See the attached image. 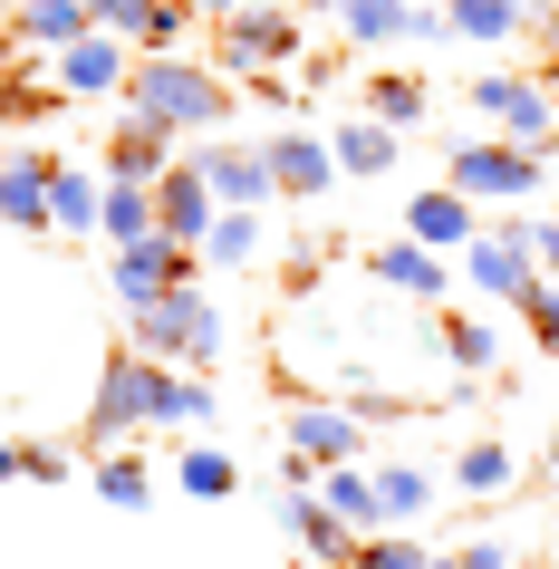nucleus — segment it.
<instances>
[{"label":"nucleus","mask_w":559,"mask_h":569,"mask_svg":"<svg viewBox=\"0 0 559 569\" xmlns=\"http://www.w3.org/2000/svg\"><path fill=\"white\" fill-rule=\"evenodd\" d=\"M0 20H10V0H0Z\"/></svg>","instance_id":"nucleus-45"},{"label":"nucleus","mask_w":559,"mask_h":569,"mask_svg":"<svg viewBox=\"0 0 559 569\" xmlns=\"http://www.w3.org/2000/svg\"><path fill=\"white\" fill-rule=\"evenodd\" d=\"M97 193H107V183H88L78 164H49V222H59V232H97Z\"/></svg>","instance_id":"nucleus-28"},{"label":"nucleus","mask_w":559,"mask_h":569,"mask_svg":"<svg viewBox=\"0 0 559 569\" xmlns=\"http://www.w3.org/2000/svg\"><path fill=\"white\" fill-rule=\"evenodd\" d=\"M319 502L338 511V521H357V531H377V473H357V463H328V473H319Z\"/></svg>","instance_id":"nucleus-27"},{"label":"nucleus","mask_w":559,"mask_h":569,"mask_svg":"<svg viewBox=\"0 0 559 569\" xmlns=\"http://www.w3.org/2000/svg\"><path fill=\"white\" fill-rule=\"evenodd\" d=\"M126 348L136 358H164V367H212L222 358V309H212L203 280H174L164 300L126 309Z\"/></svg>","instance_id":"nucleus-2"},{"label":"nucleus","mask_w":559,"mask_h":569,"mask_svg":"<svg viewBox=\"0 0 559 569\" xmlns=\"http://www.w3.org/2000/svg\"><path fill=\"white\" fill-rule=\"evenodd\" d=\"M540 88H550V97H559V49H540Z\"/></svg>","instance_id":"nucleus-41"},{"label":"nucleus","mask_w":559,"mask_h":569,"mask_svg":"<svg viewBox=\"0 0 559 569\" xmlns=\"http://www.w3.org/2000/svg\"><path fill=\"white\" fill-rule=\"evenodd\" d=\"M251 251H261V212H222V222H212V241H203L212 270H241Z\"/></svg>","instance_id":"nucleus-33"},{"label":"nucleus","mask_w":559,"mask_h":569,"mask_svg":"<svg viewBox=\"0 0 559 569\" xmlns=\"http://www.w3.org/2000/svg\"><path fill=\"white\" fill-rule=\"evenodd\" d=\"M472 107H482L511 146L550 154V136H559V97L540 88V78H521V68H482V78H472Z\"/></svg>","instance_id":"nucleus-5"},{"label":"nucleus","mask_w":559,"mask_h":569,"mask_svg":"<svg viewBox=\"0 0 559 569\" xmlns=\"http://www.w3.org/2000/svg\"><path fill=\"white\" fill-rule=\"evenodd\" d=\"M117 97H126V117H154V126H174V136L232 126V78L212 59H183V49H136Z\"/></svg>","instance_id":"nucleus-1"},{"label":"nucleus","mask_w":559,"mask_h":569,"mask_svg":"<svg viewBox=\"0 0 559 569\" xmlns=\"http://www.w3.org/2000/svg\"><path fill=\"white\" fill-rule=\"evenodd\" d=\"M270 59H299V20H290V10L241 0V10L212 20V68H222V78H261Z\"/></svg>","instance_id":"nucleus-4"},{"label":"nucleus","mask_w":559,"mask_h":569,"mask_svg":"<svg viewBox=\"0 0 559 569\" xmlns=\"http://www.w3.org/2000/svg\"><path fill=\"white\" fill-rule=\"evenodd\" d=\"M425 107H435V97H425V78H406V68L367 78V117H377V126H396V136H406V126L425 117Z\"/></svg>","instance_id":"nucleus-26"},{"label":"nucleus","mask_w":559,"mask_h":569,"mask_svg":"<svg viewBox=\"0 0 559 569\" xmlns=\"http://www.w3.org/2000/svg\"><path fill=\"white\" fill-rule=\"evenodd\" d=\"M10 30L30 39V49H68V39H88V0H10Z\"/></svg>","instance_id":"nucleus-21"},{"label":"nucleus","mask_w":559,"mask_h":569,"mask_svg":"<svg viewBox=\"0 0 559 569\" xmlns=\"http://www.w3.org/2000/svg\"><path fill=\"white\" fill-rule=\"evenodd\" d=\"M164 164H174V126L126 117V126H117V146H107V174H117V183H154Z\"/></svg>","instance_id":"nucleus-18"},{"label":"nucleus","mask_w":559,"mask_h":569,"mask_svg":"<svg viewBox=\"0 0 559 569\" xmlns=\"http://www.w3.org/2000/svg\"><path fill=\"white\" fill-rule=\"evenodd\" d=\"M261 146H270L280 193H328V183H338V154H328L319 136H261Z\"/></svg>","instance_id":"nucleus-20"},{"label":"nucleus","mask_w":559,"mask_h":569,"mask_svg":"<svg viewBox=\"0 0 559 569\" xmlns=\"http://www.w3.org/2000/svg\"><path fill=\"white\" fill-rule=\"evenodd\" d=\"M530 261L559 280V212H540V222H530Z\"/></svg>","instance_id":"nucleus-39"},{"label":"nucleus","mask_w":559,"mask_h":569,"mask_svg":"<svg viewBox=\"0 0 559 569\" xmlns=\"http://www.w3.org/2000/svg\"><path fill=\"white\" fill-rule=\"evenodd\" d=\"M20 473L30 482H68V453L59 445H20Z\"/></svg>","instance_id":"nucleus-38"},{"label":"nucleus","mask_w":559,"mask_h":569,"mask_svg":"<svg viewBox=\"0 0 559 569\" xmlns=\"http://www.w3.org/2000/svg\"><path fill=\"white\" fill-rule=\"evenodd\" d=\"M193 164H203V183L222 193V212H261L270 193H280V174H270V146H241V136H212Z\"/></svg>","instance_id":"nucleus-8"},{"label":"nucleus","mask_w":559,"mask_h":569,"mask_svg":"<svg viewBox=\"0 0 559 569\" xmlns=\"http://www.w3.org/2000/svg\"><path fill=\"white\" fill-rule=\"evenodd\" d=\"M530 10H540V0H530Z\"/></svg>","instance_id":"nucleus-47"},{"label":"nucleus","mask_w":559,"mask_h":569,"mask_svg":"<svg viewBox=\"0 0 559 569\" xmlns=\"http://www.w3.org/2000/svg\"><path fill=\"white\" fill-rule=\"evenodd\" d=\"M338 174H386L396 164V126H377V117H357V126H338Z\"/></svg>","instance_id":"nucleus-25"},{"label":"nucleus","mask_w":559,"mask_h":569,"mask_svg":"<svg viewBox=\"0 0 559 569\" xmlns=\"http://www.w3.org/2000/svg\"><path fill=\"white\" fill-rule=\"evenodd\" d=\"M193 425H212V387L146 358V435H193Z\"/></svg>","instance_id":"nucleus-14"},{"label":"nucleus","mask_w":559,"mask_h":569,"mask_svg":"<svg viewBox=\"0 0 559 569\" xmlns=\"http://www.w3.org/2000/svg\"><path fill=\"white\" fill-rule=\"evenodd\" d=\"M463 270H472V290L521 300L530 280H540V261H530V212H501V222H482V232L463 241Z\"/></svg>","instance_id":"nucleus-6"},{"label":"nucleus","mask_w":559,"mask_h":569,"mask_svg":"<svg viewBox=\"0 0 559 569\" xmlns=\"http://www.w3.org/2000/svg\"><path fill=\"white\" fill-rule=\"evenodd\" d=\"M530 39H540V49H559V0H540V10H530Z\"/></svg>","instance_id":"nucleus-40"},{"label":"nucleus","mask_w":559,"mask_h":569,"mask_svg":"<svg viewBox=\"0 0 559 569\" xmlns=\"http://www.w3.org/2000/svg\"><path fill=\"white\" fill-rule=\"evenodd\" d=\"M435 502V473L425 463H377V521H415Z\"/></svg>","instance_id":"nucleus-30"},{"label":"nucleus","mask_w":559,"mask_h":569,"mask_svg":"<svg viewBox=\"0 0 559 569\" xmlns=\"http://www.w3.org/2000/svg\"><path fill=\"white\" fill-rule=\"evenodd\" d=\"M126 435H146V358L136 348H117L107 358V377H97V406H88V445H126Z\"/></svg>","instance_id":"nucleus-9"},{"label":"nucleus","mask_w":559,"mask_h":569,"mask_svg":"<svg viewBox=\"0 0 559 569\" xmlns=\"http://www.w3.org/2000/svg\"><path fill=\"white\" fill-rule=\"evenodd\" d=\"M183 492H193V502H232V482H241V463L232 453H212V445H183Z\"/></svg>","instance_id":"nucleus-31"},{"label":"nucleus","mask_w":559,"mask_h":569,"mask_svg":"<svg viewBox=\"0 0 559 569\" xmlns=\"http://www.w3.org/2000/svg\"><path fill=\"white\" fill-rule=\"evenodd\" d=\"M10 473H20V445H0V482H10Z\"/></svg>","instance_id":"nucleus-42"},{"label":"nucleus","mask_w":559,"mask_h":569,"mask_svg":"<svg viewBox=\"0 0 559 569\" xmlns=\"http://www.w3.org/2000/svg\"><path fill=\"white\" fill-rule=\"evenodd\" d=\"M193 20H203L193 0H136V10H126V39H136V49H183Z\"/></svg>","instance_id":"nucleus-24"},{"label":"nucleus","mask_w":559,"mask_h":569,"mask_svg":"<svg viewBox=\"0 0 559 569\" xmlns=\"http://www.w3.org/2000/svg\"><path fill=\"white\" fill-rule=\"evenodd\" d=\"M472 232H482V212H472V193H453V183H435V193L406 212V241H425V251H463Z\"/></svg>","instance_id":"nucleus-17"},{"label":"nucleus","mask_w":559,"mask_h":569,"mask_svg":"<svg viewBox=\"0 0 559 569\" xmlns=\"http://www.w3.org/2000/svg\"><path fill=\"white\" fill-rule=\"evenodd\" d=\"M550 473H559V435H550Z\"/></svg>","instance_id":"nucleus-44"},{"label":"nucleus","mask_w":559,"mask_h":569,"mask_svg":"<svg viewBox=\"0 0 559 569\" xmlns=\"http://www.w3.org/2000/svg\"><path fill=\"white\" fill-rule=\"evenodd\" d=\"M280 531H290L309 560H328V569H348V550L367 540L357 521H338V511L319 502V482H299V473H290V492H280Z\"/></svg>","instance_id":"nucleus-11"},{"label":"nucleus","mask_w":559,"mask_h":569,"mask_svg":"<svg viewBox=\"0 0 559 569\" xmlns=\"http://www.w3.org/2000/svg\"><path fill=\"white\" fill-rule=\"evenodd\" d=\"M146 193H154V232H174L183 251H203V241H212V222H222V193L203 183V164H164Z\"/></svg>","instance_id":"nucleus-7"},{"label":"nucleus","mask_w":559,"mask_h":569,"mask_svg":"<svg viewBox=\"0 0 559 569\" xmlns=\"http://www.w3.org/2000/svg\"><path fill=\"white\" fill-rule=\"evenodd\" d=\"M193 10H203V20H222V10H241V0H193Z\"/></svg>","instance_id":"nucleus-43"},{"label":"nucleus","mask_w":559,"mask_h":569,"mask_svg":"<svg viewBox=\"0 0 559 569\" xmlns=\"http://www.w3.org/2000/svg\"><path fill=\"white\" fill-rule=\"evenodd\" d=\"M97 492H107L117 511H146V502H154V463H146V453H126V445H107V463H97Z\"/></svg>","instance_id":"nucleus-29"},{"label":"nucleus","mask_w":559,"mask_h":569,"mask_svg":"<svg viewBox=\"0 0 559 569\" xmlns=\"http://www.w3.org/2000/svg\"><path fill=\"white\" fill-rule=\"evenodd\" d=\"M443 358H453V367H492L501 338L482 329V319H443Z\"/></svg>","instance_id":"nucleus-36"},{"label":"nucleus","mask_w":559,"mask_h":569,"mask_svg":"<svg viewBox=\"0 0 559 569\" xmlns=\"http://www.w3.org/2000/svg\"><path fill=\"white\" fill-rule=\"evenodd\" d=\"M377 280H386V290H406V300H443V290H453L443 251H425V241H386V251H377Z\"/></svg>","instance_id":"nucleus-19"},{"label":"nucleus","mask_w":559,"mask_h":569,"mask_svg":"<svg viewBox=\"0 0 559 569\" xmlns=\"http://www.w3.org/2000/svg\"><path fill=\"white\" fill-rule=\"evenodd\" d=\"M511 309H521V319H530V338H540V348L559 358V280H550V270H540V280H530V290H521Z\"/></svg>","instance_id":"nucleus-35"},{"label":"nucleus","mask_w":559,"mask_h":569,"mask_svg":"<svg viewBox=\"0 0 559 569\" xmlns=\"http://www.w3.org/2000/svg\"><path fill=\"white\" fill-rule=\"evenodd\" d=\"M443 39L511 49V39H530V0H443Z\"/></svg>","instance_id":"nucleus-15"},{"label":"nucleus","mask_w":559,"mask_h":569,"mask_svg":"<svg viewBox=\"0 0 559 569\" xmlns=\"http://www.w3.org/2000/svg\"><path fill=\"white\" fill-rule=\"evenodd\" d=\"M126 68H136V39L88 30V39H68V49H59V88H68V97H117Z\"/></svg>","instance_id":"nucleus-13"},{"label":"nucleus","mask_w":559,"mask_h":569,"mask_svg":"<svg viewBox=\"0 0 559 569\" xmlns=\"http://www.w3.org/2000/svg\"><path fill=\"white\" fill-rule=\"evenodd\" d=\"M174 280H193V251H183L174 232L117 241V309H136V300H164Z\"/></svg>","instance_id":"nucleus-10"},{"label":"nucleus","mask_w":559,"mask_h":569,"mask_svg":"<svg viewBox=\"0 0 559 569\" xmlns=\"http://www.w3.org/2000/svg\"><path fill=\"white\" fill-rule=\"evenodd\" d=\"M49 164L59 154H20V164L0 154V222L10 232H49Z\"/></svg>","instance_id":"nucleus-16"},{"label":"nucleus","mask_w":559,"mask_h":569,"mask_svg":"<svg viewBox=\"0 0 559 569\" xmlns=\"http://www.w3.org/2000/svg\"><path fill=\"white\" fill-rule=\"evenodd\" d=\"M290 453L299 463H357V453H367V416H357V406H290Z\"/></svg>","instance_id":"nucleus-12"},{"label":"nucleus","mask_w":559,"mask_h":569,"mask_svg":"<svg viewBox=\"0 0 559 569\" xmlns=\"http://www.w3.org/2000/svg\"><path fill=\"white\" fill-rule=\"evenodd\" d=\"M453 482L463 492H511V445H463L453 453Z\"/></svg>","instance_id":"nucleus-34"},{"label":"nucleus","mask_w":559,"mask_h":569,"mask_svg":"<svg viewBox=\"0 0 559 569\" xmlns=\"http://www.w3.org/2000/svg\"><path fill=\"white\" fill-rule=\"evenodd\" d=\"M435 569H521L511 540H472V550H435Z\"/></svg>","instance_id":"nucleus-37"},{"label":"nucleus","mask_w":559,"mask_h":569,"mask_svg":"<svg viewBox=\"0 0 559 569\" xmlns=\"http://www.w3.org/2000/svg\"><path fill=\"white\" fill-rule=\"evenodd\" d=\"M348 569H435V550L406 540V531H367V540L348 550Z\"/></svg>","instance_id":"nucleus-32"},{"label":"nucleus","mask_w":559,"mask_h":569,"mask_svg":"<svg viewBox=\"0 0 559 569\" xmlns=\"http://www.w3.org/2000/svg\"><path fill=\"white\" fill-rule=\"evenodd\" d=\"M443 183L472 193V203H530L550 183V154L540 146H511V136H482V146H453L443 154Z\"/></svg>","instance_id":"nucleus-3"},{"label":"nucleus","mask_w":559,"mask_h":569,"mask_svg":"<svg viewBox=\"0 0 559 569\" xmlns=\"http://www.w3.org/2000/svg\"><path fill=\"white\" fill-rule=\"evenodd\" d=\"M530 569H550V560H530Z\"/></svg>","instance_id":"nucleus-46"},{"label":"nucleus","mask_w":559,"mask_h":569,"mask_svg":"<svg viewBox=\"0 0 559 569\" xmlns=\"http://www.w3.org/2000/svg\"><path fill=\"white\" fill-rule=\"evenodd\" d=\"M97 232H107V241H146L154 232V193L107 174V193H97Z\"/></svg>","instance_id":"nucleus-23"},{"label":"nucleus","mask_w":559,"mask_h":569,"mask_svg":"<svg viewBox=\"0 0 559 569\" xmlns=\"http://www.w3.org/2000/svg\"><path fill=\"white\" fill-rule=\"evenodd\" d=\"M338 20H348V49H396L415 0H338Z\"/></svg>","instance_id":"nucleus-22"}]
</instances>
